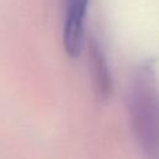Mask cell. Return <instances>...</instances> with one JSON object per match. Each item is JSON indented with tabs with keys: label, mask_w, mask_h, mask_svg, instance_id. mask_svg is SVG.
I'll return each mask as SVG.
<instances>
[{
	"label": "cell",
	"mask_w": 159,
	"mask_h": 159,
	"mask_svg": "<svg viewBox=\"0 0 159 159\" xmlns=\"http://www.w3.org/2000/svg\"><path fill=\"white\" fill-rule=\"evenodd\" d=\"M87 6L88 0H66L63 45L71 57L78 56L82 50Z\"/></svg>",
	"instance_id": "cell-1"
}]
</instances>
